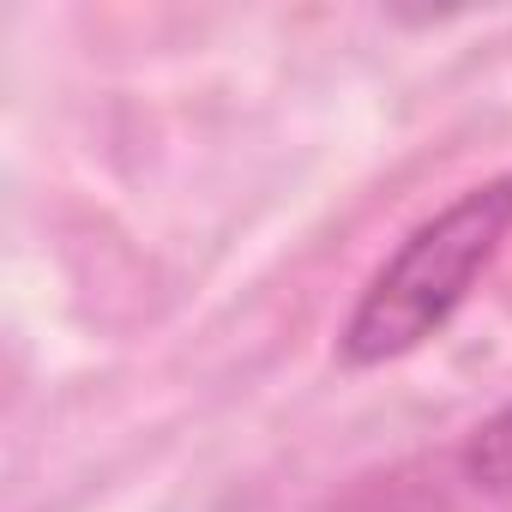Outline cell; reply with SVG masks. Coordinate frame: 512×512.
I'll return each instance as SVG.
<instances>
[{
    "mask_svg": "<svg viewBox=\"0 0 512 512\" xmlns=\"http://www.w3.org/2000/svg\"><path fill=\"white\" fill-rule=\"evenodd\" d=\"M464 464V482L482 488V494H512V404L494 410L458 452Z\"/></svg>",
    "mask_w": 512,
    "mask_h": 512,
    "instance_id": "obj_2",
    "label": "cell"
},
{
    "mask_svg": "<svg viewBox=\"0 0 512 512\" xmlns=\"http://www.w3.org/2000/svg\"><path fill=\"white\" fill-rule=\"evenodd\" d=\"M506 235H512V175H494L458 193L428 223H416L392 260L368 278L362 302L350 308L338 332V356L350 368H380L422 350L464 308L470 284L488 272Z\"/></svg>",
    "mask_w": 512,
    "mask_h": 512,
    "instance_id": "obj_1",
    "label": "cell"
}]
</instances>
